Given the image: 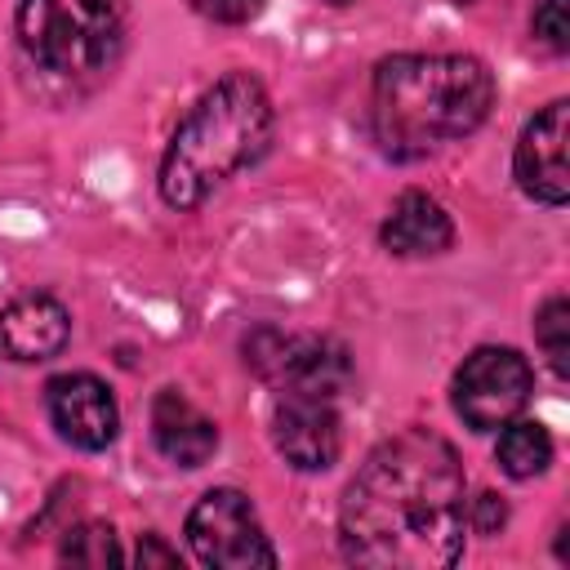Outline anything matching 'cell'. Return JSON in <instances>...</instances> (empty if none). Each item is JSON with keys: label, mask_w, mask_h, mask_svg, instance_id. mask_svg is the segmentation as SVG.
Here are the masks:
<instances>
[{"label": "cell", "mask_w": 570, "mask_h": 570, "mask_svg": "<svg viewBox=\"0 0 570 570\" xmlns=\"http://www.w3.org/2000/svg\"><path fill=\"white\" fill-rule=\"evenodd\" d=\"M468 476L441 432L405 428L379 441L343 490V557L374 570H441L463 552Z\"/></svg>", "instance_id": "1"}, {"label": "cell", "mask_w": 570, "mask_h": 570, "mask_svg": "<svg viewBox=\"0 0 570 570\" xmlns=\"http://www.w3.org/2000/svg\"><path fill=\"white\" fill-rule=\"evenodd\" d=\"M490 107L494 76L468 53H392L370 80V129L392 160H419L472 134Z\"/></svg>", "instance_id": "2"}, {"label": "cell", "mask_w": 570, "mask_h": 570, "mask_svg": "<svg viewBox=\"0 0 570 570\" xmlns=\"http://www.w3.org/2000/svg\"><path fill=\"white\" fill-rule=\"evenodd\" d=\"M276 111L249 71H227L174 129L160 160V196L169 209H196L236 169H249L272 147Z\"/></svg>", "instance_id": "3"}, {"label": "cell", "mask_w": 570, "mask_h": 570, "mask_svg": "<svg viewBox=\"0 0 570 570\" xmlns=\"http://www.w3.org/2000/svg\"><path fill=\"white\" fill-rule=\"evenodd\" d=\"M13 27L27 58L53 76L102 71L125 36L116 0H22Z\"/></svg>", "instance_id": "4"}, {"label": "cell", "mask_w": 570, "mask_h": 570, "mask_svg": "<svg viewBox=\"0 0 570 570\" xmlns=\"http://www.w3.org/2000/svg\"><path fill=\"white\" fill-rule=\"evenodd\" d=\"M245 365L276 392H303L325 401H334L352 379V361L343 343L321 334H281L272 325H258L245 338Z\"/></svg>", "instance_id": "5"}, {"label": "cell", "mask_w": 570, "mask_h": 570, "mask_svg": "<svg viewBox=\"0 0 570 570\" xmlns=\"http://www.w3.org/2000/svg\"><path fill=\"white\" fill-rule=\"evenodd\" d=\"M187 543L200 566L214 570H254L276 566V548L267 543L254 503L240 490H209L187 512Z\"/></svg>", "instance_id": "6"}, {"label": "cell", "mask_w": 570, "mask_h": 570, "mask_svg": "<svg viewBox=\"0 0 570 570\" xmlns=\"http://www.w3.org/2000/svg\"><path fill=\"white\" fill-rule=\"evenodd\" d=\"M534 370L517 347H476L454 370V410L476 432H499L525 410Z\"/></svg>", "instance_id": "7"}, {"label": "cell", "mask_w": 570, "mask_h": 570, "mask_svg": "<svg viewBox=\"0 0 570 570\" xmlns=\"http://www.w3.org/2000/svg\"><path fill=\"white\" fill-rule=\"evenodd\" d=\"M566 138H570V102L557 98L539 116L525 120L517 138V183L539 205H566L570 196V165H566Z\"/></svg>", "instance_id": "8"}, {"label": "cell", "mask_w": 570, "mask_h": 570, "mask_svg": "<svg viewBox=\"0 0 570 570\" xmlns=\"http://www.w3.org/2000/svg\"><path fill=\"white\" fill-rule=\"evenodd\" d=\"M45 410L58 428L62 441H71L76 450H107L120 432V410L111 387L98 374L71 370L45 383Z\"/></svg>", "instance_id": "9"}, {"label": "cell", "mask_w": 570, "mask_h": 570, "mask_svg": "<svg viewBox=\"0 0 570 570\" xmlns=\"http://www.w3.org/2000/svg\"><path fill=\"white\" fill-rule=\"evenodd\" d=\"M272 441L289 468L325 472V468H334V459L343 450V428H338V414L325 396L281 392L276 414H272Z\"/></svg>", "instance_id": "10"}, {"label": "cell", "mask_w": 570, "mask_h": 570, "mask_svg": "<svg viewBox=\"0 0 570 570\" xmlns=\"http://www.w3.org/2000/svg\"><path fill=\"white\" fill-rule=\"evenodd\" d=\"M71 316L49 294H22L0 312V347L13 361H49L67 347Z\"/></svg>", "instance_id": "11"}, {"label": "cell", "mask_w": 570, "mask_h": 570, "mask_svg": "<svg viewBox=\"0 0 570 570\" xmlns=\"http://www.w3.org/2000/svg\"><path fill=\"white\" fill-rule=\"evenodd\" d=\"M379 240L396 258H428V254H445L454 245V223H450V214L441 209L436 196L401 191L392 214L379 227Z\"/></svg>", "instance_id": "12"}, {"label": "cell", "mask_w": 570, "mask_h": 570, "mask_svg": "<svg viewBox=\"0 0 570 570\" xmlns=\"http://www.w3.org/2000/svg\"><path fill=\"white\" fill-rule=\"evenodd\" d=\"M151 441L156 450L178 463V468H200L209 463V454L218 450V428L214 419H205L178 387L156 392L151 401Z\"/></svg>", "instance_id": "13"}, {"label": "cell", "mask_w": 570, "mask_h": 570, "mask_svg": "<svg viewBox=\"0 0 570 570\" xmlns=\"http://www.w3.org/2000/svg\"><path fill=\"white\" fill-rule=\"evenodd\" d=\"M494 459L512 481H530L552 463V436L534 419H508L503 432H499Z\"/></svg>", "instance_id": "14"}, {"label": "cell", "mask_w": 570, "mask_h": 570, "mask_svg": "<svg viewBox=\"0 0 570 570\" xmlns=\"http://www.w3.org/2000/svg\"><path fill=\"white\" fill-rule=\"evenodd\" d=\"M534 338H539L543 356L552 361V370L566 379L570 374V303H566V294H552L534 312Z\"/></svg>", "instance_id": "15"}, {"label": "cell", "mask_w": 570, "mask_h": 570, "mask_svg": "<svg viewBox=\"0 0 570 570\" xmlns=\"http://www.w3.org/2000/svg\"><path fill=\"white\" fill-rule=\"evenodd\" d=\"M58 557L62 561H76V566H116V561H125L120 557V543H116V530L102 525V521H85V525L67 530Z\"/></svg>", "instance_id": "16"}, {"label": "cell", "mask_w": 570, "mask_h": 570, "mask_svg": "<svg viewBox=\"0 0 570 570\" xmlns=\"http://www.w3.org/2000/svg\"><path fill=\"white\" fill-rule=\"evenodd\" d=\"M530 31H534V40H539L548 53H566V49H570L566 0H539V9H534V18H530Z\"/></svg>", "instance_id": "17"}, {"label": "cell", "mask_w": 570, "mask_h": 570, "mask_svg": "<svg viewBox=\"0 0 570 570\" xmlns=\"http://www.w3.org/2000/svg\"><path fill=\"white\" fill-rule=\"evenodd\" d=\"M263 4H267V0H191V9H196L200 18H209V22H227V27H240V22L258 18Z\"/></svg>", "instance_id": "18"}, {"label": "cell", "mask_w": 570, "mask_h": 570, "mask_svg": "<svg viewBox=\"0 0 570 570\" xmlns=\"http://www.w3.org/2000/svg\"><path fill=\"white\" fill-rule=\"evenodd\" d=\"M503 521H508V508H503L499 494H476V499L468 503V525H472L476 534H499Z\"/></svg>", "instance_id": "19"}, {"label": "cell", "mask_w": 570, "mask_h": 570, "mask_svg": "<svg viewBox=\"0 0 570 570\" xmlns=\"http://www.w3.org/2000/svg\"><path fill=\"white\" fill-rule=\"evenodd\" d=\"M138 566H178V552L174 548H165L160 543V534H142L138 539V557H134Z\"/></svg>", "instance_id": "20"}, {"label": "cell", "mask_w": 570, "mask_h": 570, "mask_svg": "<svg viewBox=\"0 0 570 570\" xmlns=\"http://www.w3.org/2000/svg\"><path fill=\"white\" fill-rule=\"evenodd\" d=\"M330 4H352V0H330Z\"/></svg>", "instance_id": "21"}]
</instances>
